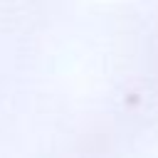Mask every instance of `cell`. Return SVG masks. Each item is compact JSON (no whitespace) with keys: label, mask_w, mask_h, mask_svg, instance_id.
Instances as JSON below:
<instances>
[]
</instances>
